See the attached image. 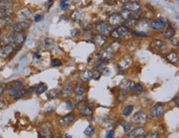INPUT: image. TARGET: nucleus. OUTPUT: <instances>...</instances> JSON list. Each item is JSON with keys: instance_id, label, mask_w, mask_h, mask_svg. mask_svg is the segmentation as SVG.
Instances as JSON below:
<instances>
[{"instance_id": "f257e3e1", "label": "nucleus", "mask_w": 179, "mask_h": 138, "mask_svg": "<svg viewBox=\"0 0 179 138\" xmlns=\"http://www.w3.org/2000/svg\"><path fill=\"white\" fill-rule=\"evenodd\" d=\"M26 36L24 32H9L3 36V41L6 44H12L15 46L22 47L25 42Z\"/></svg>"}, {"instance_id": "f03ea898", "label": "nucleus", "mask_w": 179, "mask_h": 138, "mask_svg": "<svg viewBox=\"0 0 179 138\" xmlns=\"http://www.w3.org/2000/svg\"><path fill=\"white\" fill-rule=\"evenodd\" d=\"M31 23H32V21L31 19L20 21V22H16V23L12 22L11 24H9V26L6 27L5 29L8 32H23L31 27Z\"/></svg>"}, {"instance_id": "7ed1b4c3", "label": "nucleus", "mask_w": 179, "mask_h": 138, "mask_svg": "<svg viewBox=\"0 0 179 138\" xmlns=\"http://www.w3.org/2000/svg\"><path fill=\"white\" fill-rule=\"evenodd\" d=\"M21 47L15 46L12 44H5L3 46H0V58L1 59H7L11 56L12 54L20 49Z\"/></svg>"}, {"instance_id": "20e7f679", "label": "nucleus", "mask_w": 179, "mask_h": 138, "mask_svg": "<svg viewBox=\"0 0 179 138\" xmlns=\"http://www.w3.org/2000/svg\"><path fill=\"white\" fill-rule=\"evenodd\" d=\"M40 138H53V127L50 122H45L41 124L39 130Z\"/></svg>"}, {"instance_id": "39448f33", "label": "nucleus", "mask_w": 179, "mask_h": 138, "mask_svg": "<svg viewBox=\"0 0 179 138\" xmlns=\"http://www.w3.org/2000/svg\"><path fill=\"white\" fill-rule=\"evenodd\" d=\"M120 15L122 17L123 21L128 20H138L140 17L142 16V11L139 10L136 12H131L125 9H121V11L120 12Z\"/></svg>"}, {"instance_id": "423d86ee", "label": "nucleus", "mask_w": 179, "mask_h": 138, "mask_svg": "<svg viewBox=\"0 0 179 138\" xmlns=\"http://www.w3.org/2000/svg\"><path fill=\"white\" fill-rule=\"evenodd\" d=\"M23 88V81L21 80H15L12 81L11 83H9L7 85V90H8V94L10 96L14 97L15 95L17 94V93L20 91L21 89Z\"/></svg>"}, {"instance_id": "0eeeda50", "label": "nucleus", "mask_w": 179, "mask_h": 138, "mask_svg": "<svg viewBox=\"0 0 179 138\" xmlns=\"http://www.w3.org/2000/svg\"><path fill=\"white\" fill-rule=\"evenodd\" d=\"M129 34H130V30L127 27L124 26V25L118 27L116 29L112 30L111 32V37L113 38H117V39L125 38Z\"/></svg>"}, {"instance_id": "6e6552de", "label": "nucleus", "mask_w": 179, "mask_h": 138, "mask_svg": "<svg viewBox=\"0 0 179 138\" xmlns=\"http://www.w3.org/2000/svg\"><path fill=\"white\" fill-rule=\"evenodd\" d=\"M147 119H148L147 114L142 111H139L134 114L133 117L131 118V122L134 124L139 125V124H145L147 122Z\"/></svg>"}, {"instance_id": "1a4fd4ad", "label": "nucleus", "mask_w": 179, "mask_h": 138, "mask_svg": "<svg viewBox=\"0 0 179 138\" xmlns=\"http://www.w3.org/2000/svg\"><path fill=\"white\" fill-rule=\"evenodd\" d=\"M17 16L21 21L28 20L31 19V17L33 16V12L28 7H23L17 11Z\"/></svg>"}, {"instance_id": "9d476101", "label": "nucleus", "mask_w": 179, "mask_h": 138, "mask_svg": "<svg viewBox=\"0 0 179 138\" xmlns=\"http://www.w3.org/2000/svg\"><path fill=\"white\" fill-rule=\"evenodd\" d=\"M135 27V32H142V33L147 35V33L149 32V29H150V23L147 20L137 22Z\"/></svg>"}, {"instance_id": "9b49d317", "label": "nucleus", "mask_w": 179, "mask_h": 138, "mask_svg": "<svg viewBox=\"0 0 179 138\" xmlns=\"http://www.w3.org/2000/svg\"><path fill=\"white\" fill-rule=\"evenodd\" d=\"M95 29L97 32H99L100 34L106 35L111 33L112 31V27L107 23H97L95 26Z\"/></svg>"}, {"instance_id": "f8f14e48", "label": "nucleus", "mask_w": 179, "mask_h": 138, "mask_svg": "<svg viewBox=\"0 0 179 138\" xmlns=\"http://www.w3.org/2000/svg\"><path fill=\"white\" fill-rule=\"evenodd\" d=\"M79 104L78 105V108H79L80 115L82 117H88L93 114V109L91 108V107H89L82 102H80Z\"/></svg>"}, {"instance_id": "ddd939ff", "label": "nucleus", "mask_w": 179, "mask_h": 138, "mask_svg": "<svg viewBox=\"0 0 179 138\" xmlns=\"http://www.w3.org/2000/svg\"><path fill=\"white\" fill-rule=\"evenodd\" d=\"M164 112L165 109L163 105H162V104H156V105H154V106L152 108L150 114L151 116H152V118H160V117L164 113Z\"/></svg>"}, {"instance_id": "4468645a", "label": "nucleus", "mask_w": 179, "mask_h": 138, "mask_svg": "<svg viewBox=\"0 0 179 138\" xmlns=\"http://www.w3.org/2000/svg\"><path fill=\"white\" fill-rule=\"evenodd\" d=\"M145 129L143 127H135L126 136V138H139L145 136Z\"/></svg>"}, {"instance_id": "2eb2a0df", "label": "nucleus", "mask_w": 179, "mask_h": 138, "mask_svg": "<svg viewBox=\"0 0 179 138\" xmlns=\"http://www.w3.org/2000/svg\"><path fill=\"white\" fill-rule=\"evenodd\" d=\"M141 3L139 2H129V3H125L124 5H122V9H125V10H129L131 12H136L139 11L141 9Z\"/></svg>"}, {"instance_id": "dca6fc26", "label": "nucleus", "mask_w": 179, "mask_h": 138, "mask_svg": "<svg viewBox=\"0 0 179 138\" xmlns=\"http://www.w3.org/2000/svg\"><path fill=\"white\" fill-rule=\"evenodd\" d=\"M166 27V22L163 18H158L150 23V28L153 30H163Z\"/></svg>"}, {"instance_id": "f3484780", "label": "nucleus", "mask_w": 179, "mask_h": 138, "mask_svg": "<svg viewBox=\"0 0 179 138\" xmlns=\"http://www.w3.org/2000/svg\"><path fill=\"white\" fill-rule=\"evenodd\" d=\"M109 24L112 26H119L120 24H121L123 23V19L121 16L120 15V13H113L109 17Z\"/></svg>"}, {"instance_id": "a211bd4d", "label": "nucleus", "mask_w": 179, "mask_h": 138, "mask_svg": "<svg viewBox=\"0 0 179 138\" xmlns=\"http://www.w3.org/2000/svg\"><path fill=\"white\" fill-rule=\"evenodd\" d=\"M97 56H98V58L101 59V60L110 61V60H112L114 58V54L109 51L107 49H102L98 52Z\"/></svg>"}, {"instance_id": "6ab92c4d", "label": "nucleus", "mask_w": 179, "mask_h": 138, "mask_svg": "<svg viewBox=\"0 0 179 138\" xmlns=\"http://www.w3.org/2000/svg\"><path fill=\"white\" fill-rule=\"evenodd\" d=\"M107 37H106L104 35L102 34L96 35V36H94L93 38V43L97 46H98V47L102 46L103 45H105L106 42H107Z\"/></svg>"}, {"instance_id": "aec40b11", "label": "nucleus", "mask_w": 179, "mask_h": 138, "mask_svg": "<svg viewBox=\"0 0 179 138\" xmlns=\"http://www.w3.org/2000/svg\"><path fill=\"white\" fill-rule=\"evenodd\" d=\"M74 120H75V117L74 114H68V115L64 116L63 118H60L59 122L62 126H68L69 124L73 123Z\"/></svg>"}, {"instance_id": "412c9836", "label": "nucleus", "mask_w": 179, "mask_h": 138, "mask_svg": "<svg viewBox=\"0 0 179 138\" xmlns=\"http://www.w3.org/2000/svg\"><path fill=\"white\" fill-rule=\"evenodd\" d=\"M79 78L80 80L84 82L91 80L93 79V71H91L90 69H84L79 73Z\"/></svg>"}, {"instance_id": "4be33fe9", "label": "nucleus", "mask_w": 179, "mask_h": 138, "mask_svg": "<svg viewBox=\"0 0 179 138\" xmlns=\"http://www.w3.org/2000/svg\"><path fill=\"white\" fill-rule=\"evenodd\" d=\"M132 62H133V60H132V58L130 55H125L119 62V65L121 68L125 69V68H128V67L130 66L132 64Z\"/></svg>"}, {"instance_id": "5701e85b", "label": "nucleus", "mask_w": 179, "mask_h": 138, "mask_svg": "<svg viewBox=\"0 0 179 138\" xmlns=\"http://www.w3.org/2000/svg\"><path fill=\"white\" fill-rule=\"evenodd\" d=\"M151 46H153L154 49L159 50V51H163L166 49V45L161 40H154L151 42Z\"/></svg>"}, {"instance_id": "b1692460", "label": "nucleus", "mask_w": 179, "mask_h": 138, "mask_svg": "<svg viewBox=\"0 0 179 138\" xmlns=\"http://www.w3.org/2000/svg\"><path fill=\"white\" fill-rule=\"evenodd\" d=\"M133 85V82L130 80H123L121 84H120V87H121V89H124L125 91H129V90H131L132 89Z\"/></svg>"}, {"instance_id": "393cba45", "label": "nucleus", "mask_w": 179, "mask_h": 138, "mask_svg": "<svg viewBox=\"0 0 179 138\" xmlns=\"http://www.w3.org/2000/svg\"><path fill=\"white\" fill-rule=\"evenodd\" d=\"M60 95V90L59 89H53L49 90L46 93V97L49 99H54L58 98Z\"/></svg>"}, {"instance_id": "a878e982", "label": "nucleus", "mask_w": 179, "mask_h": 138, "mask_svg": "<svg viewBox=\"0 0 179 138\" xmlns=\"http://www.w3.org/2000/svg\"><path fill=\"white\" fill-rule=\"evenodd\" d=\"M72 86L71 84H66L63 87V89L60 90V95H62L64 98H67L72 93Z\"/></svg>"}, {"instance_id": "bb28decb", "label": "nucleus", "mask_w": 179, "mask_h": 138, "mask_svg": "<svg viewBox=\"0 0 179 138\" xmlns=\"http://www.w3.org/2000/svg\"><path fill=\"white\" fill-rule=\"evenodd\" d=\"M48 89V86L45 83H40L35 87V92L37 94H41Z\"/></svg>"}, {"instance_id": "cd10ccee", "label": "nucleus", "mask_w": 179, "mask_h": 138, "mask_svg": "<svg viewBox=\"0 0 179 138\" xmlns=\"http://www.w3.org/2000/svg\"><path fill=\"white\" fill-rule=\"evenodd\" d=\"M12 6H13V2L12 0H0V10L12 9Z\"/></svg>"}, {"instance_id": "c85d7f7f", "label": "nucleus", "mask_w": 179, "mask_h": 138, "mask_svg": "<svg viewBox=\"0 0 179 138\" xmlns=\"http://www.w3.org/2000/svg\"><path fill=\"white\" fill-rule=\"evenodd\" d=\"M13 22V20L12 19L11 17H0V27L5 28L6 27H8L9 24H11Z\"/></svg>"}, {"instance_id": "c756f323", "label": "nucleus", "mask_w": 179, "mask_h": 138, "mask_svg": "<svg viewBox=\"0 0 179 138\" xmlns=\"http://www.w3.org/2000/svg\"><path fill=\"white\" fill-rule=\"evenodd\" d=\"M74 92L77 95H82L85 92V87L82 85V83H78L74 87Z\"/></svg>"}, {"instance_id": "7c9ffc66", "label": "nucleus", "mask_w": 179, "mask_h": 138, "mask_svg": "<svg viewBox=\"0 0 179 138\" xmlns=\"http://www.w3.org/2000/svg\"><path fill=\"white\" fill-rule=\"evenodd\" d=\"M163 35V37L166 38H171L173 37H174L175 36V34H176V32H175V30H174V29L172 28V27H168V28H166L163 31V32H162Z\"/></svg>"}, {"instance_id": "2f4dec72", "label": "nucleus", "mask_w": 179, "mask_h": 138, "mask_svg": "<svg viewBox=\"0 0 179 138\" xmlns=\"http://www.w3.org/2000/svg\"><path fill=\"white\" fill-rule=\"evenodd\" d=\"M131 89H132V91H133L134 94L137 95L141 94L144 92V88H143L142 85L139 83H135Z\"/></svg>"}, {"instance_id": "473e14b6", "label": "nucleus", "mask_w": 179, "mask_h": 138, "mask_svg": "<svg viewBox=\"0 0 179 138\" xmlns=\"http://www.w3.org/2000/svg\"><path fill=\"white\" fill-rule=\"evenodd\" d=\"M14 13V11L12 9H1L0 10V17H11Z\"/></svg>"}, {"instance_id": "72a5a7b5", "label": "nucleus", "mask_w": 179, "mask_h": 138, "mask_svg": "<svg viewBox=\"0 0 179 138\" xmlns=\"http://www.w3.org/2000/svg\"><path fill=\"white\" fill-rule=\"evenodd\" d=\"M120 47H121V44H120L119 42H117V41H115V42H112L110 46H108L107 50L109 51L114 54V52L118 51V50L120 49Z\"/></svg>"}, {"instance_id": "f704fd0d", "label": "nucleus", "mask_w": 179, "mask_h": 138, "mask_svg": "<svg viewBox=\"0 0 179 138\" xmlns=\"http://www.w3.org/2000/svg\"><path fill=\"white\" fill-rule=\"evenodd\" d=\"M71 18L74 22H78V23H82V15L78 11H74L71 15Z\"/></svg>"}, {"instance_id": "c9c22d12", "label": "nucleus", "mask_w": 179, "mask_h": 138, "mask_svg": "<svg viewBox=\"0 0 179 138\" xmlns=\"http://www.w3.org/2000/svg\"><path fill=\"white\" fill-rule=\"evenodd\" d=\"M168 60L172 63H177L178 62V55L176 52H171L167 55Z\"/></svg>"}, {"instance_id": "e433bc0d", "label": "nucleus", "mask_w": 179, "mask_h": 138, "mask_svg": "<svg viewBox=\"0 0 179 138\" xmlns=\"http://www.w3.org/2000/svg\"><path fill=\"white\" fill-rule=\"evenodd\" d=\"M126 95H127V91H125L124 89H120L119 94H118V100L119 102H124L126 98Z\"/></svg>"}, {"instance_id": "4c0bfd02", "label": "nucleus", "mask_w": 179, "mask_h": 138, "mask_svg": "<svg viewBox=\"0 0 179 138\" xmlns=\"http://www.w3.org/2000/svg\"><path fill=\"white\" fill-rule=\"evenodd\" d=\"M133 108H134V107L132 106V105H128V106L125 107L122 112L123 116L128 117L129 115H131V113L132 112V111H133Z\"/></svg>"}, {"instance_id": "58836bf2", "label": "nucleus", "mask_w": 179, "mask_h": 138, "mask_svg": "<svg viewBox=\"0 0 179 138\" xmlns=\"http://www.w3.org/2000/svg\"><path fill=\"white\" fill-rule=\"evenodd\" d=\"M121 125L122 126L123 129H124V131H125V133H129V132H130V130H131V125L130 122L122 120V121L121 122Z\"/></svg>"}, {"instance_id": "ea45409f", "label": "nucleus", "mask_w": 179, "mask_h": 138, "mask_svg": "<svg viewBox=\"0 0 179 138\" xmlns=\"http://www.w3.org/2000/svg\"><path fill=\"white\" fill-rule=\"evenodd\" d=\"M138 21L137 20H128V21H125V23H124V26L127 27L128 28L129 27H135L136 25V23Z\"/></svg>"}, {"instance_id": "a19ab883", "label": "nucleus", "mask_w": 179, "mask_h": 138, "mask_svg": "<svg viewBox=\"0 0 179 138\" xmlns=\"http://www.w3.org/2000/svg\"><path fill=\"white\" fill-rule=\"evenodd\" d=\"M94 133V127L91 125H89L85 130H84V134L86 136H91Z\"/></svg>"}, {"instance_id": "79ce46f5", "label": "nucleus", "mask_w": 179, "mask_h": 138, "mask_svg": "<svg viewBox=\"0 0 179 138\" xmlns=\"http://www.w3.org/2000/svg\"><path fill=\"white\" fill-rule=\"evenodd\" d=\"M26 94H27V93H26V89H24V88H23V89H21L19 92L17 93V94L15 95L14 98L15 99H18V98H22V97H23V96H24Z\"/></svg>"}, {"instance_id": "37998d69", "label": "nucleus", "mask_w": 179, "mask_h": 138, "mask_svg": "<svg viewBox=\"0 0 179 138\" xmlns=\"http://www.w3.org/2000/svg\"><path fill=\"white\" fill-rule=\"evenodd\" d=\"M61 65H62V62H61V61H60V59L54 58V59H53V60L51 61V65H52V66L57 67L60 66Z\"/></svg>"}, {"instance_id": "c03bdc74", "label": "nucleus", "mask_w": 179, "mask_h": 138, "mask_svg": "<svg viewBox=\"0 0 179 138\" xmlns=\"http://www.w3.org/2000/svg\"><path fill=\"white\" fill-rule=\"evenodd\" d=\"M159 133L157 132H152L145 136V138H159Z\"/></svg>"}, {"instance_id": "a18cd8bd", "label": "nucleus", "mask_w": 179, "mask_h": 138, "mask_svg": "<svg viewBox=\"0 0 179 138\" xmlns=\"http://www.w3.org/2000/svg\"><path fill=\"white\" fill-rule=\"evenodd\" d=\"M169 41L170 43L174 46H178V38L175 37H173L169 38Z\"/></svg>"}, {"instance_id": "49530a36", "label": "nucleus", "mask_w": 179, "mask_h": 138, "mask_svg": "<svg viewBox=\"0 0 179 138\" xmlns=\"http://www.w3.org/2000/svg\"><path fill=\"white\" fill-rule=\"evenodd\" d=\"M101 75H102L101 72L95 69V71L93 72V79H94V80H99L100 77H101Z\"/></svg>"}, {"instance_id": "de8ad7c7", "label": "nucleus", "mask_w": 179, "mask_h": 138, "mask_svg": "<svg viewBox=\"0 0 179 138\" xmlns=\"http://www.w3.org/2000/svg\"><path fill=\"white\" fill-rule=\"evenodd\" d=\"M71 35L72 37H79L80 36V32L79 29H73L71 31Z\"/></svg>"}, {"instance_id": "09e8293b", "label": "nucleus", "mask_w": 179, "mask_h": 138, "mask_svg": "<svg viewBox=\"0 0 179 138\" xmlns=\"http://www.w3.org/2000/svg\"><path fill=\"white\" fill-rule=\"evenodd\" d=\"M114 136H115V132L112 131V130H110V131L107 132V133L106 134L105 138H114Z\"/></svg>"}, {"instance_id": "8fccbe9b", "label": "nucleus", "mask_w": 179, "mask_h": 138, "mask_svg": "<svg viewBox=\"0 0 179 138\" xmlns=\"http://www.w3.org/2000/svg\"><path fill=\"white\" fill-rule=\"evenodd\" d=\"M42 19H43V17L40 14H37L34 17L35 22H37V23H39V22H40Z\"/></svg>"}, {"instance_id": "3c124183", "label": "nucleus", "mask_w": 179, "mask_h": 138, "mask_svg": "<svg viewBox=\"0 0 179 138\" xmlns=\"http://www.w3.org/2000/svg\"><path fill=\"white\" fill-rule=\"evenodd\" d=\"M6 105H7L6 104V101L2 99V98H0V110L3 109L6 107Z\"/></svg>"}, {"instance_id": "603ef678", "label": "nucleus", "mask_w": 179, "mask_h": 138, "mask_svg": "<svg viewBox=\"0 0 179 138\" xmlns=\"http://www.w3.org/2000/svg\"><path fill=\"white\" fill-rule=\"evenodd\" d=\"M72 108H73V104L70 101H67L66 102V108L68 110H71Z\"/></svg>"}, {"instance_id": "864d4df0", "label": "nucleus", "mask_w": 179, "mask_h": 138, "mask_svg": "<svg viewBox=\"0 0 179 138\" xmlns=\"http://www.w3.org/2000/svg\"><path fill=\"white\" fill-rule=\"evenodd\" d=\"M5 90V85L4 84H0V96L3 94Z\"/></svg>"}, {"instance_id": "5fc2aeb1", "label": "nucleus", "mask_w": 179, "mask_h": 138, "mask_svg": "<svg viewBox=\"0 0 179 138\" xmlns=\"http://www.w3.org/2000/svg\"><path fill=\"white\" fill-rule=\"evenodd\" d=\"M69 7V5L68 4H67V3H61V9H64V10H65V9H67Z\"/></svg>"}, {"instance_id": "6e6d98bb", "label": "nucleus", "mask_w": 179, "mask_h": 138, "mask_svg": "<svg viewBox=\"0 0 179 138\" xmlns=\"http://www.w3.org/2000/svg\"><path fill=\"white\" fill-rule=\"evenodd\" d=\"M130 1H131V0H117V2L121 3V4H122V5H124L125 3H129Z\"/></svg>"}, {"instance_id": "4d7b16f0", "label": "nucleus", "mask_w": 179, "mask_h": 138, "mask_svg": "<svg viewBox=\"0 0 179 138\" xmlns=\"http://www.w3.org/2000/svg\"><path fill=\"white\" fill-rule=\"evenodd\" d=\"M47 3H48V6H47V9H49L50 8H51V6H52V4H53V1H52V0H50V1H49V2Z\"/></svg>"}, {"instance_id": "13d9d810", "label": "nucleus", "mask_w": 179, "mask_h": 138, "mask_svg": "<svg viewBox=\"0 0 179 138\" xmlns=\"http://www.w3.org/2000/svg\"><path fill=\"white\" fill-rule=\"evenodd\" d=\"M2 39H3V37H2V31L0 30V46H1V42H2Z\"/></svg>"}, {"instance_id": "bf43d9fd", "label": "nucleus", "mask_w": 179, "mask_h": 138, "mask_svg": "<svg viewBox=\"0 0 179 138\" xmlns=\"http://www.w3.org/2000/svg\"><path fill=\"white\" fill-rule=\"evenodd\" d=\"M35 57L37 58V59H40V55H39V54H35Z\"/></svg>"}, {"instance_id": "052dcab7", "label": "nucleus", "mask_w": 179, "mask_h": 138, "mask_svg": "<svg viewBox=\"0 0 179 138\" xmlns=\"http://www.w3.org/2000/svg\"><path fill=\"white\" fill-rule=\"evenodd\" d=\"M53 138H62V136H61V135H56V136H54Z\"/></svg>"}, {"instance_id": "680f3d73", "label": "nucleus", "mask_w": 179, "mask_h": 138, "mask_svg": "<svg viewBox=\"0 0 179 138\" xmlns=\"http://www.w3.org/2000/svg\"><path fill=\"white\" fill-rule=\"evenodd\" d=\"M65 138H72V136L70 135H68V134H66Z\"/></svg>"}]
</instances>
